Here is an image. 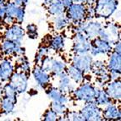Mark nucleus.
I'll return each instance as SVG.
<instances>
[{
  "label": "nucleus",
  "mask_w": 121,
  "mask_h": 121,
  "mask_svg": "<svg viewBox=\"0 0 121 121\" xmlns=\"http://www.w3.org/2000/svg\"><path fill=\"white\" fill-rule=\"evenodd\" d=\"M14 59V62H15V70L30 75L31 67H30V62H29L28 59L26 58V54L15 57Z\"/></svg>",
  "instance_id": "26"
},
{
  "label": "nucleus",
  "mask_w": 121,
  "mask_h": 121,
  "mask_svg": "<svg viewBox=\"0 0 121 121\" xmlns=\"http://www.w3.org/2000/svg\"><path fill=\"white\" fill-rule=\"evenodd\" d=\"M29 77L30 75L28 74L14 70L9 80V82L14 87L15 91L20 95L27 91L29 86Z\"/></svg>",
  "instance_id": "11"
},
{
  "label": "nucleus",
  "mask_w": 121,
  "mask_h": 121,
  "mask_svg": "<svg viewBox=\"0 0 121 121\" xmlns=\"http://www.w3.org/2000/svg\"><path fill=\"white\" fill-rule=\"evenodd\" d=\"M25 35H26L25 29L21 26V25L14 23L12 26H6L3 37L16 43H22Z\"/></svg>",
  "instance_id": "16"
},
{
  "label": "nucleus",
  "mask_w": 121,
  "mask_h": 121,
  "mask_svg": "<svg viewBox=\"0 0 121 121\" xmlns=\"http://www.w3.org/2000/svg\"><path fill=\"white\" fill-rule=\"evenodd\" d=\"M91 46V41L88 39L82 32L73 33L72 36V50L73 54H84L89 53Z\"/></svg>",
  "instance_id": "9"
},
{
  "label": "nucleus",
  "mask_w": 121,
  "mask_h": 121,
  "mask_svg": "<svg viewBox=\"0 0 121 121\" xmlns=\"http://www.w3.org/2000/svg\"><path fill=\"white\" fill-rule=\"evenodd\" d=\"M44 44L48 45L52 52L54 53H61L64 52L65 47V36L63 33H56L48 37L47 43Z\"/></svg>",
  "instance_id": "17"
},
{
  "label": "nucleus",
  "mask_w": 121,
  "mask_h": 121,
  "mask_svg": "<svg viewBox=\"0 0 121 121\" xmlns=\"http://www.w3.org/2000/svg\"><path fill=\"white\" fill-rule=\"evenodd\" d=\"M21 1H22L23 4H24L25 6H26L29 4V2H30V0H21Z\"/></svg>",
  "instance_id": "40"
},
{
  "label": "nucleus",
  "mask_w": 121,
  "mask_h": 121,
  "mask_svg": "<svg viewBox=\"0 0 121 121\" xmlns=\"http://www.w3.org/2000/svg\"><path fill=\"white\" fill-rule=\"evenodd\" d=\"M94 102L96 104H97L99 107H101L103 108L106 105L111 103L113 100L109 97V95L107 93V91H105V89L103 87H98L97 93H96L95 98H94Z\"/></svg>",
  "instance_id": "27"
},
{
  "label": "nucleus",
  "mask_w": 121,
  "mask_h": 121,
  "mask_svg": "<svg viewBox=\"0 0 121 121\" xmlns=\"http://www.w3.org/2000/svg\"><path fill=\"white\" fill-rule=\"evenodd\" d=\"M103 88L111 97L113 102L120 103L121 100V81L120 79L109 81Z\"/></svg>",
  "instance_id": "21"
},
{
  "label": "nucleus",
  "mask_w": 121,
  "mask_h": 121,
  "mask_svg": "<svg viewBox=\"0 0 121 121\" xmlns=\"http://www.w3.org/2000/svg\"><path fill=\"white\" fill-rule=\"evenodd\" d=\"M98 87L91 82L89 79H86L85 81L76 86L75 90L70 94V97L72 101L78 102V103H89L93 102L95 98L96 93Z\"/></svg>",
  "instance_id": "1"
},
{
  "label": "nucleus",
  "mask_w": 121,
  "mask_h": 121,
  "mask_svg": "<svg viewBox=\"0 0 121 121\" xmlns=\"http://www.w3.org/2000/svg\"><path fill=\"white\" fill-rule=\"evenodd\" d=\"M50 108L52 110H53L57 114L59 115V120H64L65 114H66V113L69 109L68 105L64 104V103H60V102L57 101H51Z\"/></svg>",
  "instance_id": "29"
},
{
  "label": "nucleus",
  "mask_w": 121,
  "mask_h": 121,
  "mask_svg": "<svg viewBox=\"0 0 121 121\" xmlns=\"http://www.w3.org/2000/svg\"><path fill=\"white\" fill-rule=\"evenodd\" d=\"M65 71L68 74V75L70 77L71 80L76 85H79V84L82 83L86 79V75L85 73L83 72L81 69L77 68L76 66H75L73 64H71V63H68Z\"/></svg>",
  "instance_id": "24"
},
{
  "label": "nucleus",
  "mask_w": 121,
  "mask_h": 121,
  "mask_svg": "<svg viewBox=\"0 0 121 121\" xmlns=\"http://www.w3.org/2000/svg\"><path fill=\"white\" fill-rule=\"evenodd\" d=\"M43 5L51 17H55L65 14L66 9L60 0H44Z\"/></svg>",
  "instance_id": "22"
},
{
  "label": "nucleus",
  "mask_w": 121,
  "mask_h": 121,
  "mask_svg": "<svg viewBox=\"0 0 121 121\" xmlns=\"http://www.w3.org/2000/svg\"><path fill=\"white\" fill-rule=\"evenodd\" d=\"M60 1H61V3L63 4V5L65 6V9H67L68 7L69 6V5H70V4H73L72 0H60Z\"/></svg>",
  "instance_id": "38"
},
{
  "label": "nucleus",
  "mask_w": 121,
  "mask_h": 121,
  "mask_svg": "<svg viewBox=\"0 0 121 121\" xmlns=\"http://www.w3.org/2000/svg\"><path fill=\"white\" fill-rule=\"evenodd\" d=\"M16 102L13 101L11 99L3 97L0 100V112L5 115L12 113L15 108Z\"/></svg>",
  "instance_id": "28"
},
{
  "label": "nucleus",
  "mask_w": 121,
  "mask_h": 121,
  "mask_svg": "<svg viewBox=\"0 0 121 121\" xmlns=\"http://www.w3.org/2000/svg\"><path fill=\"white\" fill-rule=\"evenodd\" d=\"M119 0H95L94 17L103 20H108L117 12Z\"/></svg>",
  "instance_id": "2"
},
{
  "label": "nucleus",
  "mask_w": 121,
  "mask_h": 121,
  "mask_svg": "<svg viewBox=\"0 0 121 121\" xmlns=\"http://www.w3.org/2000/svg\"><path fill=\"white\" fill-rule=\"evenodd\" d=\"M108 56L106 65L109 72L121 73V53L112 51Z\"/></svg>",
  "instance_id": "25"
},
{
  "label": "nucleus",
  "mask_w": 121,
  "mask_h": 121,
  "mask_svg": "<svg viewBox=\"0 0 121 121\" xmlns=\"http://www.w3.org/2000/svg\"><path fill=\"white\" fill-rule=\"evenodd\" d=\"M0 54L3 57H15L26 54L22 43H16L5 38L0 39Z\"/></svg>",
  "instance_id": "8"
},
{
  "label": "nucleus",
  "mask_w": 121,
  "mask_h": 121,
  "mask_svg": "<svg viewBox=\"0 0 121 121\" xmlns=\"http://www.w3.org/2000/svg\"><path fill=\"white\" fill-rule=\"evenodd\" d=\"M2 88H3V97L9 98L17 103V97H18L19 94L15 91L14 87L9 81L5 83H2Z\"/></svg>",
  "instance_id": "30"
},
{
  "label": "nucleus",
  "mask_w": 121,
  "mask_h": 121,
  "mask_svg": "<svg viewBox=\"0 0 121 121\" xmlns=\"http://www.w3.org/2000/svg\"><path fill=\"white\" fill-rule=\"evenodd\" d=\"M97 36L113 44L115 42L120 40V26L115 21H106L103 23V28Z\"/></svg>",
  "instance_id": "7"
},
{
  "label": "nucleus",
  "mask_w": 121,
  "mask_h": 121,
  "mask_svg": "<svg viewBox=\"0 0 121 121\" xmlns=\"http://www.w3.org/2000/svg\"><path fill=\"white\" fill-rule=\"evenodd\" d=\"M65 14L71 26H76L87 19L86 6L83 4L73 3L65 9Z\"/></svg>",
  "instance_id": "6"
},
{
  "label": "nucleus",
  "mask_w": 121,
  "mask_h": 121,
  "mask_svg": "<svg viewBox=\"0 0 121 121\" xmlns=\"http://www.w3.org/2000/svg\"><path fill=\"white\" fill-rule=\"evenodd\" d=\"M52 56V54L48 55L42 60L40 65L44 70L48 72L52 78L56 77L62 72L66 70L68 62L62 56Z\"/></svg>",
  "instance_id": "4"
},
{
  "label": "nucleus",
  "mask_w": 121,
  "mask_h": 121,
  "mask_svg": "<svg viewBox=\"0 0 121 121\" xmlns=\"http://www.w3.org/2000/svg\"><path fill=\"white\" fill-rule=\"evenodd\" d=\"M25 17H26V7H19L17 9L15 15H14V20H15V23L17 24H22L25 20Z\"/></svg>",
  "instance_id": "35"
},
{
  "label": "nucleus",
  "mask_w": 121,
  "mask_h": 121,
  "mask_svg": "<svg viewBox=\"0 0 121 121\" xmlns=\"http://www.w3.org/2000/svg\"><path fill=\"white\" fill-rule=\"evenodd\" d=\"M95 77V84L97 87H104V86L111 81L109 71L106 65V62L103 59H94L91 65V73Z\"/></svg>",
  "instance_id": "5"
},
{
  "label": "nucleus",
  "mask_w": 121,
  "mask_h": 121,
  "mask_svg": "<svg viewBox=\"0 0 121 121\" xmlns=\"http://www.w3.org/2000/svg\"><path fill=\"white\" fill-rule=\"evenodd\" d=\"M3 97V88H2V83H0V100Z\"/></svg>",
  "instance_id": "39"
},
{
  "label": "nucleus",
  "mask_w": 121,
  "mask_h": 121,
  "mask_svg": "<svg viewBox=\"0 0 121 121\" xmlns=\"http://www.w3.org/2000/svg\"><path fill=\"white\" fill-rule=\"evenodd\" d=\"M25 32L27 34L29 38L30 39H36L38 36V28L37 26L35 24H29L26 26L25 29Z\"/></svg>",
  "instance_id": "33"
},
{
  "label": "nucleus",
  "mask_w": 121,
  "mask_h": 121,
  "mask_svg": "<svg viewBox=\"0 0 121 121\" xmlns=\"http://www.w3.org/2000/svg\"><path fill=\"white\" fill-rule=\"evenodd\" d=\"M54 78H56L58 81V88L63 93L70 96V94L75 90L77 85L71 80L70 77L66 73V71L62 72Z\"/></svg>",
  "instance_id": "18"
},
{
  "label": "nucleus",
  "mask_w": 121,
  "mask_h": 121,
  "mask_svg": "<svg viewBox=\"0 0 121 121\" xmlns=\"http://www.w3.org/2000/svg\"><path fill=\"white\" fill-rule=\"evenodd\" d=\"M72 2L83 4H85L86 6H89V5H93L95 0H72Z\"/></svg>",
  "instance_id": "36"
},
{
  "label": "nucleus",
  "mask_w": 121,
  "mask_h": 121,
  "mask_svg": "<svg viewBox=\"0 0 121 121\" xmlns=\"http://www.w3.org/2000/svg\"><path fill=\"white\" fill-rule=\"evenodd\" d=\"M46 94L48 96L51 101H57V102H60V103H64V104L68 105L71 101L70 96L67 95L63 93L62 91L58 88V86H48L46 89Z\"/></svg>",
  "instance_id": "19"
},
{
  "label": "nucleus",
  "mask_w": 121,
  "mask_h": 121,
  "mask_svg": "<svg viewBox=\"0 0 121 121\" xmlns=\"http://www.w3.org/2000/svg\"><path fill=\"white\" fill-rule=\"evenodd\" d=\"M52 51L48 48V46L46 44H42L38 48V50L36 52V55H35V65H40L42 60L44 59L45 57L48 55L52 54Z\"/></svg>",
  "instance_id": "31"
},
{
  "label": "nucleus",
  "mask_w": 121,
  "mask_h": 121,
  "mask_svg": "<svg viewBox=\"0 0 121 121\" xmlns=\"http://www.w3.org/2000/svg\"><path fill=\"white\" fill-rule=\"evenodd\" d=\"M0 83H1V82H0Z\"/></svg>",
  "instance_id": "41"
},
{
  "label": "nucleus",
  "mask_w": 121,
  "mask_h": 121,
  "mask_svg": "<svg viewBox=\"0 0 121 121\" xmlns=\"http://www.w3.org/2000/svg\"><path fill=\"white\" fill-rule=\"evenodd\" d=\"M43 119L44 121H57L59 120V117L53 110H52L49 108L48 109H47L45 111L44 114L43 116Z\"/></svg>",
  "instance_id": "34"
},
{
  "label": "nucleus",
  "mask_w": 121,
  "mask_h": 121,
  "mask_svg": "<svg viewBox=\"0 0 121 121\" xmlns=\"http://www.w3.org/2000/svg\"><path fill=\"white\" fill-rule=\"evenodd\" d=\"M64 120L69 121H86L85 118L81 113L80 110H68V112L65 114Z\"/></svg>",
  "instance_id": "32"
},
{
  "label": "nucleus",
  "mask_w": 121,
  "mask_h": 121,
  "mask_svg": "<svg viewBox=\"0 0 121 121\" xmlns=\"http://www.w3.org/2000/svg\"><path fill=\"white\" fill-rule=\"evenodd\" d=\"M71 26L69 19L67 18L65 14H60L58 16L52 17V20L51 22V27H52L53 32L62 33L64 30H66Z\"/></svg>",
  "instance_id": "23"
},
{
  "label": "nucleus",
  "mask_w": 121,
  "mask_h": 121,
  "mask_svg": "<svg viewBox=\"0 0 121 121\" xmlns=\"http://www.w3.org/2000/svg\"><path fill=\"white\" fill-rule=\"evenodd\" d=\"M93 60H94V58L90 53L73 54L71 57L70 63L81 69L86 75H90Z\"/></svg>",
  "instance_id": "14"
},
{
  "label": "nucleus",
  "mask_w": 121,
  "mask_h": 121,
  "mask_svg": "<svg viewBox=\"0 0 121 121\" xmlns=\"http://www.w3.org/2000/svg\"><path fill=\"white\" fill-rule=\"evenodd\" d=\"M30 74L32 75L36 86L40 88L46 89L52 84V80L53 79L52 76L48 72L44 70L40 65H35L33 69H31Z\"/></svg>",
  "instance_id": "13"
},
{
  "label": "nucleus",
  "mask_w": 121,
  "mask_h": 121,
  "mask_svg": "<svg viewBox=\"0 0 121 121\" xmlns=\"http://www.w3.org/2000/svg\"><path fill=\"white\" fill-rule=\"evenodd\" d=\"M14 70L15 62L14 58L3 57L2 59H0V82H8Z\"/></svg>",
  "instance_id": "15"
},
{
  "label": "nucleus",
  "mask_w": 121,
  "mask_h": 121,
  "mask_svg": "<svg viewBox=\"0 0 121 121\" xmlns=\"http://www.w3.org/2000/svg\"><path fill=\"white\" fill-rule=\"evenodd\" d=\"M85 118L86 121H101L103 120V108L96 104L95 102L85 103L80 109Z\"/></svg>",
  "instance_id": "10"
},
{
  "label": "nucleus",
  "mask_w": 121,
  "mask_h": 121,
  "mask_svg": "<svg viewBox=\"0 0 121 121\" xmlns=\"http://www.w3.org/2000/svg\"><path fill=\"white\" fill-rule=\"evenodd\" d=\"M112 51L113 44L97 36L91 40V46L89 53L93 58H96L101 55H108Z\"/></svg>",
  "instance_id": "12"
},
{
  "label": "nucleus",
  "mask_w": 121,
  "mask_h": 121,
  "mask_svg": "<svg viewBox=\"0 0 121 121\" xmlns=\"http://www.w3.org/2000/svg\"><path fill=\"white\" fill-rule=\"evenodd\" d=\"M103 120H120L121 109L119 103L112 102L103 108Z\"/></svg>",
  "instance_id": "20"
},
{
  "label": "nucleus",
  "mask_w": 121,
  "mask_h": 121,
  "mask_svg": "<svg viewBox=\"0 0 121 121\" xmlns=\"http://www.w3.org/2000/svg\"><path fill=\"white\" fill-rule=\"evenodd\" d=\"M103 20L97 18L86 19L82 22L79 23L76 26H72V32H82L90 40H93L94 38L97 37L98 33L103 26Z\"/></svg>",
  "instance_id": "3"
},
{
  "label": "nucleus",
  "mask_w": 121,
  "mask_h": 121,
  "mask_svg": "<svg viewBox=\"0 0 121 121\" xmlns=\"http://www.w3.org/2000/svg\"><path fill=\"white\" fill-rule=\"evenodd\" d=\"M113 52H116L118 53H121V43L120 40L115 42L113 44Z\"/></svg>",
  "instance_id": "37"
}]
</instances>
